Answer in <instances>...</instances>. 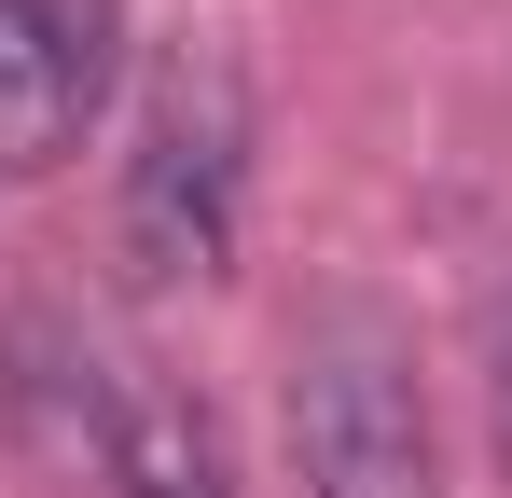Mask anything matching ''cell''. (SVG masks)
I'll list each match as a JSON object with an SVG mask.
<instances>
[{
	"mask_svg": "<svg viewBox=\"0 0 512 498\" xmlns=\"http://www.w3.org/2000/svg\"><path fill=\"white\" fill-rule=\"evenodd\" d=\"M291 457H305V498H443L429 388L388 305L333 291L291 332Z\"/></svg>",
	"mask_w": 512,
	"mask_h": 498,
	"instance_id": "obj_1",
	"label": "cell"
},
{
	"mask_svg": "<svg viewBox=\"0 0 512 498\" xmlns=\"http://www.w3.org/2000/svg\"><path fill=\"white\" fill-rule=\"evenodd\" d=\"M236 208H250V125L222 83H167L139 153H125V277L180 291L236 263Z\"/></svg>",
	"mask_w": 512,
	"mask_h": 498,
	"instance_id": "obj_2",
	"label": "cell"
},
{
	"mask_svg": "<svg viewBox=\"0 0 512 498\" xmlns=\"http://www.w3.org/2000/svg\"><path fill=\"white\" fill-rule=\"evenodd\" d=\"M111 0H0V180H56L111 111Z\"/></svg>",
	"mask_w": 512,
	"mask_h": 498,
	"instance_id": "obj_3",
	"label": "cell"
},
{
	"mask_svg": "<svg viewBox=\"0 0 512 498\" xmlns=\"http://www.w3.org/2000/svg\"><path fill=\"white\" fill-rule=\"evenodd\" d=\"M111 498H236L222 415L194 402V388H125V429H111Z\"/></svg>",
	"mask_w": 512,
	"mask_h": 498,
	"instance_id": "obj_4",
	"label": "cell"
},
{
	"mask_svg": "<svg viewBox=\"0 0 512 498\" xmlns=\"http://www.w3.org/2000/svg\"><path fill=\"white\" fill-rule=\"evenodd\" d=\"M485 443H499V485H512V277L485 305Z\"/></svg>",
	"mask_w": 512,
	"mask_h": 498,
	"instance_id": "obj_5",
	"label": "cell"
}]
</instances>
